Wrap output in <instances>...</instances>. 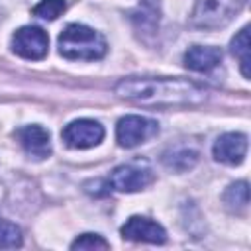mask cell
I'll use <instances>...</instances> for the list:
<instances>
[{
    "label": "cell",
    "mask_w": 251,
    "mask_h": 251,
    "mask_svg": "<svg viewBox=\"0 0 251 251\" xmlns=\"http://www.w3.org/2000/svg\"><path fill=\"white\" fill-rule=\"evenodd\" d=\"M224 204L231 212L245 210L247 204H249V184H247V180H237V182L229 184L224 192Z\"/></svg>",
    "instance_id": "cell-14"
},
{
    "label": "cell",
    "mask_w": 251,
    "mask_h": 251,
    "mask_svg": "<svg viewBox=\"0 0 251 251\" xmlns=\"http://www.w3.org/2000/svg\"><path fill=\"white\" fill-rule=\"evenodd\" d=\"M222 61V51L212 45H192L184 53V67L194 73H208Z\"/></svg>",
    "instance_id": "cell-11"
},
{
    "label": "cell",
    "mask_w": 251,
    "mask_h": 251,
    "mask_svg": "<svg viewBox=\"0 0 251 251\" xmlns=\"http://www.w3.org/2000/svg\"><path fill=\"white\" fill-rule=\"evenodd\" d=\"M157 133H159V124L155 120L145 116H135V114L120 118L116 126V141L120 147H126V149L137 147L149 141L151 137H155Z\"/></svg>",
    "instance_id": "cell-4"
},
{
    "label": "cell",
    "mask_w": 251,
    "mask_h": 251,
    "mask_svg": "<svg viewBox=\"0 0 251 251\" xmlns=\"http://www.w3.org/2000/svg\"><path fill=\"white\" fill-rule=\"evenodd\" d=\"M212 155L218 163L231 167L241 165L247 155V135L239 131H229L220 135L212 147Z\"/></svg>",
    "instance_id": "cell-9"
},
{
    "label": "cell",
    "mask_w": 251,
    "mask_h": 251,
    "mask_svg": "<svg viewBox=\"0 0 251 251\" xmlns=\"http://www.w3.org/2000/svg\"><path fill=\"white\" fill-rule=\"evenodd\" d=\"M153 173L145 167H137V165H120L110 173L108 184L114 190L120 192H137L143 190L145 186H149L153 182Z\"/></svg>",
    "instance_id": "cell-7"
},
{
    "label": "cell",
    "mask_w": 251,
    "mask_h": 251,
    "mask_svg": "<svg viewBox=\"0 0 251 251\" xmlns=\"http://www.w3.org/2000/svg\"><path fill=\"white\" fill-rule=\"evenodd\" d=\"M245 0H196L190 24L198 29H218L227 25L241 10Z\"/></svg>",
    "instance_id": "cell-3"
},
{
    "label": "cell",
    "mask_w": 251,
    "mask_h": 251,
    "mask_svg": "<svg viewBox=\"0 0 251 251\" xmlns=\"http://www.w3.org/2000/svg\"><path fill=\"white\" fill-rule=\"evenodd\" d=\"M114 94L147 108L200 106L208 100L204 86L180 76H127L116 82Z\"/></svg>",
    "instance_id": "cell-1"
},
{
    "label": "cell",
    "mask_w": 251,
    "mask_h": 251,
    "mask_svg": "<svg viewBox=\"0 0 251 251\" xmlns=\"http://www.w3.org/2000/svg\"><path fill=\"white\" fill-rule=\"evenodd\" d=\"M65 8H67L65 0H41L33 8V16H37L41 20H47V22H53L65 12Z\"/></svg>",
    "instance_id": "cell-15"
},
{
    "label": "cell",
    "mask_w": 251,
    "mask_h": 251,
    "mask_svg": "<svg viewBox=\"0 0 251 251\" xmlns=\"http://www.w3.org/2000/svg\"><path fill=\"white\" fill-rule=\"evenodd\" d=\"M0 222H2V218H0Z\"/></svg>",
    "instance_id": "cell-18"
},
{
    "label": "cell",
    "mask_w": 251,
    "mask_h": 251,
    "mask_svg": "<svg viewBox=\"0 0 251 251\" xmlns=\"http://www.w3.org/2000/svg\"><path fill=\"white\" fill-rule=\"evenodd\" d=\"M12 51L27 61H41L49 51V37L37 25H24L12 35Z\"/></svg>",
    "instance_id": "cell-6"
},
{
    "label": "cell",
    "mask_w": 251,
    "mask_h": 251,
    "mask_svg": "<svg viewBox=\"0 0 251 251\" xmlns=\"http://www.w3.org/2000/svg\"><path fill=\"white\" fill-rule=\"evenodd\" d=\"M198 161V151L186 145L171 147L169 151L163 153V165L175 173H184L190 171Z\"/></svg>",
    "instance_id": "cell-12"
},
{
    "label": "cell",
    "mask_w": 251,
    "mask_h": 251,
    "mask_svg": "<svg viewBox=\"0 0 251 251\" xmlns=\"http://www.w3.org/2000/svg\"><path fill=\"white\" fill-rule=\"evenodd\" d=\"M120 233L124 239H129V241H141V243H165L167 241L165 227L143 216H131L129 220H126Z\"/></svg>",
    "instance_id": "cell-8"
},
{
    "label": "cell",
    "mask_w": 251,
    "mask_h": 251,
    "mask_svg": "<svg viewBox=\"0 0 251 251\" xmlns=\"http://www.w3.org/2000/svg\"><path fill=\"white\" fill-rule=\"evenodd\" d=\"M22 231L16 224L0 222V249H14L22 245Z\"/></svg>",
    "instance_id": "cell-16"
},
{
    "label": "cell",
    "mask_w": 251,
    "mask_h": 251,
    "mask_svg": "<svg viewBox=\"0 0 251 251\" xmlns=\"http://www.w3.org/2000/svg\"><path fill=\"white\" fill-rule=\"evenodd\" d=\"M16 139L20 141V145L25 149L27 155L35 157V159H45L51 155V137L49 131L37 124L31 126H24L20 129H16Z\"/></svg>",
    "instance_id": "cell-10"
},
{
    "label": "cell",
    "mask_w": 251,
    "mask_h": 251,
    "mask_svg": "<svg viewBox=\"0 0 251 251\" xmlns=\"http://www.w3.org/2000/svg\"><path fill=\"white\" fill-rule=\"evenodd\" d=\"M108 247L110 243L98 233H82L71 243V249H108Z\"/></svg>",
    "instance_id": "cell-17"
},
{
    "label": "cell",
    "mask_w": 251,
    "mask_h": 251,
    "mask_svg": "<svg viewBox=\"0 0 251 251\" xmlns=\"http://www.w3.org/2000/svg\"><path fill=\"white\" fill-rule=\"evenodd\" d=\"M106 51L104 35L84 24H69L59 35V53L69 61H98Z\"/></svg>",
    "instance_id": "cell-2"
},
{
    "label": "cell",
    "mask_w": 251,
    "mask_h": 251,
    "mask_svg": "<svg viewBox=\"0 0 251 251\" xmlns=\"http://www.w3.org/2000/svg\"><path fill=\"white\" fill-rule=\"evenodd\" d=\"M229 51L233 57L239 59V69L245 78H249V27H241L237 35L229 43Z\"/></svg>",
    "instance_id": "cell-13"
},
{
    "label": "cell",
    "mask_w": 251,
    "mask_h": 251,
    "mask_svg": "<svg viewBox=\"0 0 251 251\" xmlns=\"http://www.w3.org/2000/svg\"><path fill=\"white\" fill-rule=\"evenodd\" d=\"M104 135H106L104 126L100 122H96V120H90V118L73 120L61 131V137H63L65 145L71 147V149H90V147H96L104 139Z\"/></svg>",
    "instance_id": "cell-5"
}]
</instances>
